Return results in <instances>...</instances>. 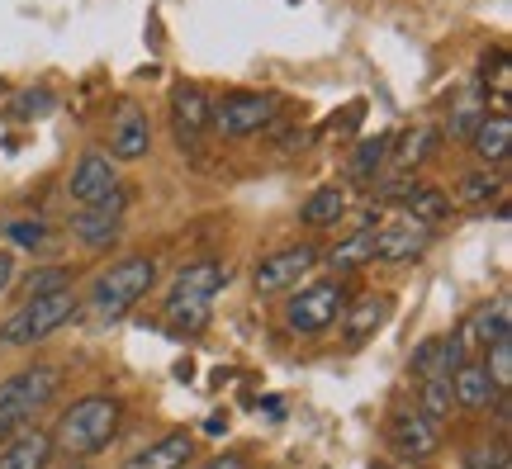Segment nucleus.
I'll use <instances>...</instances> for the list:
<instances>
[{
    "instance_id": "1",
    "label": "nucleus",
    "mask_w": 512,
    "mask_h": 469,
    "mask_svg": "<svg viewBox=\"0 0 512 469\" xmlns=\"http://www.w3.org/2000/svg\"><path fill=\"white\" fill-rule=\"evenodd\" d=\"M119 422H124L119 398L86 394L76 398L72 408H62V417H57V427L48 436H53V451H62L67 460H91L119 436Z\"/></svg>"
},
{
    "instance_id": "2",
    "label": "nucleus",
    "mask_w": 512,
    "mask_h": 469,
    "mask_svg": "<svg viewBox=\"0 0 512 469\" xmlns=\"http://www.w3.org/2000/svg\"><path fill=\"white\" fill-rule=\"evenodd\" d=\"M67 384V370L53 361H34L24 365V370H15V375L0 379V422L5 427H29L48 403L57 398V389Z\"/></svg>"
},
{
    "instance_id": "3",
    "label": "nucleus",
    "mask_w": 512,
    "mask_h": 469,
    "mask_svg": "<svg viewBox=\"0 0 512 469\" xmlns=\"http://www.w3.org/2000/svg\"><path fill=\"white\" fill-rule=\"evenodd\" d=\"M76 308H81V299H76V289H53V294H38V299H24V304L0 323V346H10V351H24V346H38L48 342L53 332H62V327L76 318Z\"/></svg>"
},
{
    "instance_id": "4",
    "label": "nucleus",
    "mask_w": 512,
    "mask_h": 469,
    "mask_svg": "<svg viewBox=\"0 0 512 469\" xmlns=\"http://www.w3.org/2000/svg\"><path fill=\"white\" fill-rule=\"evenodd\" d=\"M152 280H157V261H152V256H124V261H114L110 271L95 275L86 304H91L95 318L114 323V318H124L128 308L152 289Z\"/></svg>"
},
{
    "instance_id": "5",
    "label": "nucleus",
    "mask_w": 512,
    "mask_h": 469,
    "mask_svg": "<svg viewBox=\"0 0 512 469\" xmlns=\"http://www.w3.org/2000/svg\"><path fill=\"white\" fill-rule=\"evenodd\" d=\"M347 304H351V289L342 285V280H313V285L290 294V304H285V327L299 332V337H318V332H328V327L342 318Z\"/></svg>"
},
{
    "instance_id": "6",
    "label": "nucleus",
    "mask_w": 512,
    "mask_h": 469,
    "mask_svg": "<svg viewBox=\"0 0 512 469\" xmlns=\"http://www.w3.org/2000/svg\"><path fill=\"white\" fill-rule=\"evenodd\" d=\"M275 95L261 91H228L219 105H209V128L219 138H252L261 128L275 124Z\"/></svg>"
},
{
    "instance_id": "7",
    "label": "nucleus",
    "mask_w": 512,
    "mask_h": 469,
    "mask_svg": "<svg viewBox=\"0 0 512 469\" xmlns=\"http://www.w3.org/2000/svg\"><path fill=\"white\" fill-rule=\"evenodd\" d=\"M384 441H389V451L399 455L403 465H422V460H432L441 451V422H432L418 408H399L384 422Z\"/></svg>"
},
{
    "instance_id": "8",
    "label": "nucleus",
    "mask_w": 512,
    "mask_h": 469,
    "mask_svg": "<svg viewBox=\"0 0 512 469\" xmlns=\"http://www.w3.org/2000/svg\"><path fill=\"white\" fill-rule=\"evenodd\" d=\"M323 261V252L313 242H294V247H280V252L261 256L252 271V289L256 294H290L299 289L304 275H313V266Z\"/></svg>"
},
{
    "instance_id": "9",
    "label": "nucleus",
    "mask_w": 512,
    "mask_h": 469,
    "mask_svg": "<svg viewBox=\"0 0 512 469\" xmlns=\"http://www.w3.org/2000/svg\"><path fill=\"white\" fill-rule=\"evenodd\" d=\"M427 247H432V228L418 218H394V223L375 228V261H384V266L418 261Z\"/></svg>"
},
{
    "instance_id": "10",
    "label": "nucleus",
    "mask_w": 512,
    "mask_h": 469,
    "mask_svg": "<svg viewBox=\"0 0 512 469\" xmlns=\"http://www.w3.org/2000/svg\"><path fill=\"white\" fill-rule=\"evenodd\" d=\"M389 313H394V299L389 294H361V299H351L342 308V346L347 351H361V346L375 342V332L389 323Z\"/></svg>"
},
{
    "instance_id": "11",
    "label": "nucleus",
    "mask_w": 512,
    "mask_h": 469,
    "mask_svg": "<svg viewBox=\"0 0 512 469\" xmlns=\"http://www.w3.org/2000/svg\"><path fill=\"white\" fill-rule=\"evenodd\" d=\"M119 185V171H114V157L110 152H86L72 171V199L76 209H100L105 199L114 195Z\"/></svg>"
},
{
    "instance_id": "12",
    "label": "nucleus",
    "mask_w": 512,
    "mask_h": 469,
    "mask_svg": "<svg viewBox=\"0 0 512 469\" xmlns=\"http://www.w3.org/2000/svg\"><path fill=\"white\" fill-rule=\"evenodd\" d=\"M228 266L223 261H195V266H185L181 275H176V285H171V304H214V294L219 289H228Z\"/></svg>"
},
{
    "instance_id": "13",
    "label": "nucleus",
    "mask_w": 512,
    "mask_h": 469,
    "mask_svg": "<svg viewBox=\"0 0 512 469\" xmlns=\"http://www.w3.org/2000/svg\"><path fill=\"white\" fill-rule=\"evenodd\" d=\"M451 394H456V408H465V413H484V408H494L498 403V389L494 375L484 370V361H460L456 375H451Z\"/></svg>"
},
{
    "instance_id": "14",
    "label": "nucleus",
    "mask_w": 512,
    "mask_h": 469,
    "mask_svg": "<svg viewBox=\"0 0 512 469\" xmlns=\"http://www.w3.org/2000/svg\"><path fill=\"white\" fill-rule=\"evenodd\" d=\"M53 436L43 427H19L5 446H0V469H48L53 465Z\"/></svg>"
},
{
    "instance_id": "15",
    "label": "nucleus",
    "mask_w": 512,
    "mask_h": 469,
    "mask_svg": "<svg viewBox=\"0 0 512 469\" xmlns=\"http://www.w3.org/2000/svg\"><path fill=\"white\" fill-rule=\"evenodd\" d=\"M498 337H512V313H508V299H494V304H484L479 313H470V323L456 332L460 351H484L489 342Z\"/></svg>"
},
{
    "instance_id": "16",
    "label": "nucleus",
    "mask_w": 512,
    "mask_h": 469,
    "mask_svg": "<svg viewBox=\"0 0 512 469\" xmlns=\"http://www.w3.org/2000/svg\"><path fill=\"white\" fill-rule=\"evenodd\" d=\"M171 119H176V138L181 143H195V133L209 128V95L190 81H176L171 86Z\"/></svg>"
},
{
    "instance_id": "17",
    "label": "nucleus",
    "mask_w": 512,
    "mask_h": 469,
    "mask_svg": "<svg viewBox=\"0 0 512 469\" xmlns=\"http://www.w3.org/2000/svg\"><path fill=\"white\" fill-rule=\"evenodd\" d=\"M190 455H195V436L190 432H166V436H157L152 446H143L124 469H185L190 465Z\"/></svg>"
},
{
    "instance_id": "18",
    "label": "nucleus",
    "mask_w": 512,
    "mask_h": 469,
    "mask_svg": "<svg viewBox=\"0 0 512 469\" xmlns=\"http://www.w3.org/2000/svg\"><path fill=\"white\" fill-rule=\"evenodd\" d=\"M147 152H152V124H147V114L143 109H124L110 133V157L114 162H138Z\"/></svg>"
},
{
    "instance_id": "19",
    "label": "nucleus",
    "mask_w": 512,
    "mask_h": 469,
    "mask_svg": "<svg viewBox=\"0 0 512 469\" xmlns=\"http://www.w3.org/2000/svg\"><path fill=\"white\" fill-rule=\"evenodd\" d=\"M432 152H437V128L432 124H413L408 133L389 138V166L403 176H413L422 162H432Z\"/></svg>"
},
{
    "instance_id": "20",
    "label": "nucleus",
    "mask_w": 512,
    "mask_h": 469,
    "mask_svg": "<svg viewBox=\"0 0 512 469\" xmlns=\"http://www.w3.org/2000/svg\"><path fill=\"white\" fill-rule=\"evenodd\" d=\"M460 361H465V351H460L456 337H427V342L413 351V375L418 379H451Z\"/></svg>"
},
{
    "instance_id": "21",
    "label": "nucleus",
    "mask_w": 512,
    "mask_h": 469,
    "mask_svg": "<svg viewBox=\"0 0 512 469\" xmlns=\"http://www.w3.org/2000/svg\"><path fill=\"white\" fill-rule=\"evenodd\" d=\"M323 261L337 275H356V271H366V266H375V228H356L351 237L332 242L328 252H323Z\"/></svg>"
},
{
    "instance_id": "22",
    "label": "nucleus",
    "mask_w": 512,
    "mask_h": 469,
    "mask_svg": "<svg viewBox=\"0 0 512 469\" xmlns=\"http://www.w3.org/2000/svg\"><path fill=\"white\" fill-rule=\"evenodd\" d=\"M119 214H110V209H76L72 218V237L86 247V252H105V247H114L119 242Z\"/></svg>"
},
{
    "instance_id": "23",
    "label": "nucleus",
    "mask_w": 512,
    "mask_h": 469,
    "mask_svg": "<svg viewBox=\"0 0 512 469\" xmlns=\"http://www.w3.org/2000/svg\"><path fill=\"white\" fill-rule=\"evenodd\" d=\"M470 152L479 162H508L512 152V119L508 114H484L479 128L470 133Z\"/></svg>"
},
{
    "instance_id": "24",
    "label": "nucleus",
    "mask_w": 512,
    "mask_h": 469,
    "mask_svg": "<svg viewBox=\"0 0 512 469\" xmlns=\"http://www.w3.org/2000/svg\"><path fill=\"white\" fill-rule=\"evenodd\" d=\"M347 218V190L342 185H323L299 204V223L304 228H337Z\"/></svg>"
},
{
    "instance_id": "25",
    "label": "nucleus",
    "mask_w": 512,
    "mask_h": 469,
    "mask_svg": "<svg viewBox=\"0 0 512 469\" xmlns=\"http://www.w3.org/2000/svg\"><path fill=\"white\" fill-rule=\"evenodd\" d=\"M403 204V218H418V223H427V228H437L441 218L451 214V199L441 195L437 185H408V195L399 199Z\"/></svg>"
},
{
    "instance_id": "26",
    "label": "nucleus",
    "mask_w": 512,
    "mask_h": 469,
    "mask_svg": "<svg viewBox=\"0 0 512 469\" xmlns=\"http://www.w3.org/2000/svg\"><path fill=\"white\" fill-rule=\"evenodd\" d=\"M384 162H389V133H375V138H366V143L351 152L347 176H351V181H375Z\"/></svg>"
},
{
    "instance_id": "27",
    "label": "nucleus",
    "mask_w": 512,
    "mask_h": 469,
    "mask_svg": "<svg viewBox=\"0 0 512 469\" xmlns=\"http://www.w3.org/2000/svg\"><path fill=\"white\" fill-rule=\"evenodd\" d=\"M484 114H489V109H484V100H479V91H465L456 100V105H451V119H446V133H451V138H460V143H470V133H475L479 128V119H484Z\"/></svg>"
},
{
    "instance_id": "28",
    "label": "nucleus",
    "mask_w": 512,
    "mask_h": 469,
    "mask_svg": "<svg viewBox=\"0 0 512 469\" xmlns=\"http://www.w3.org/2000/svg\"><path fill=\"white\" fill-rule=\"evenodd\" d=\"M451 408H456L451 379H418V413H427L432 422H446Z\"/></svg>"
},
{
    "instance_id": "29",
    "label": "nucleus",
    "mask_w": 512,
    "mask_h": 469,
    "mask_svg": "<svg viewBox=\"0 0 512 469\" xmlns=\"http://www.w3.org/2000/svg\"><path fill=\"white\" fill-rule=\"evenodd\" d=\"M166 327L176 332V337H200L204 327H209V304H171L166 299Z\"/></svg>"
},
{
    "instance_id": "30",
    "label": "nucleus",
    "mask_w": 512,
    "mask_h": 469,
    "mask_svg": "<svg viewBox=\"0 0 512 469\" xmlns=\"http://www.w3.org/2000/svg\"><path fill=\"white\" fill-rule=\"evenodd\" d=\"M498 195H503V181L489 176V171H470V176L456 181V199L470 204V209H479V204H489V199H498Z\"/></svg>"
},
{
    "instance_id": "31",
    "label": "nucleus",
    "mask_w": 512,
    "mask_h": 469,
    "mask_svg": "<svg viewBox=\"0 0 512 469\" xmlns=\"http://www.w3.org/2000/svg\"><path fill=\"white\" fill-rule=\"evenodd\" d=\"M484 351H489L484 370H489V375H494V384L508 394V384H512V337H498V342H489Z\"/></svg>"
},
{
    "instance_id": "32",
    "label": "nucleus",
    "mask_w": 512,
    "mask_h": 469,
    "mask_svg": "<svg viewBox=\"0 0 512 469\" xmlns=\"http://www.w3.org/2000/svg\"><path fill=\"white\" fill-rule=\"evenodd\" d=\"M5 237L15 242V247H48V223H38V218H15L10 228H5Z\"/></svg>"
},
{
    "instance_id": "33",
    "label": "nucleus",
    "mask_w": 512,
    "mask_h": 469,
    "mask_svg": "<svg viewBox=\"0 0 512 469\" xmlns=\"http://www.w3.org/2000/svg\"><path fill=\"white\" fill-rule=\"evenodd\" d=\"M53 289H67V271H62V266H38V271L24 280V299L53 294Z\"/></svg>"
},
{
    "instance_id": "34",
    "label": "nucleus",
    "mask_w": 512,
    "mask_h": 469,
    "mask_svg": "<svg viewBox=\"0 0 512 469\" xmlns=\"http://www.w3.org/2000/svg\"><path fill=\"white\" fill-rule=\"evenodd\" d=\"M465 465L470 469H508V446L494 441V446H475V451L465 455Z\"/></svg>"
},
{
    "instance_id": "35",
    "label": "nucleus",
    "mask_w": 512,
    "mask_h": 469,
    "mask_svg": "<svg viewBox=\"0 0 512 469\" xmlns=\"http://www.w3.org/2000/svg\"><path fill=\"white\" fill-rule=\"evenodd\" d=\"M195 469H252L247 455H219V460H209V465H195Z\"/></svg>"
},
{
    "instance_id": "36",
    "label": "nucleus",
    "mask_w": 512,
    "mask_h": 469,
    "mask_svg": "<svg viewBox=\"0 0 512 469\" xmlns=\"http://www.w3.org/2000/svg\"><path fill=\"white\" fill-rule=\"evenodd\" d=\"M19 280V271H15V256L10 252H0V294H5V289L15 285Z\"/></svg>"
},
{
    "instance_id": "37",
    "label": "nucleus",
    "mask_w": 512,
    "mask_h": 469,
    "mask_svg": "<svg viewBox=\"0 0 512 469\" xmlns=\"http://www.w3.org/2000/svg\"><path fill=\"white\" fill-rule=\"evenodd\" d=\"M204 432H209V436H223V432H228V413H214V417H209V427H204Z\"/></svg>"
},
{
    "instance_id": "38",
    "label": "nucleus",
    "mask_w": 512,
    "mask_h": 469,
    "mask_svg": "<svg viewBox=\"0 0 512 469\" xmlns=\"http://www.w3.org/2000/svg\"><path fill=\"white\" fill-rule=\"evenodd\" d=\"M10 436H15V427H5V422H0V446H5Z\"/></svg>"
},
{
    "instance_id": "39",
    "label": "nucleus",
    "mask_w": 512,
    "mask_h": 469,
    "mask_svg": "<svg viewBox=\"0 0 512 469\" xmlns=\"http://www.w3.org/2000/svg\"><path fill=\"white\" fill-rule=\"evenodd\" d=\"M72 469H91V465H81V460H76V465H72Z\"/></svg>"
},
{
    "instance_id": "40",
    "label": "nucleus",
    "mask_w": 512,
    "mask_h": 469,
    "mask_svg": "<svg viewBox=\"0 0 512 469\" xmlns=\"http://www.w3.org/2000/svg\"><path fill=\"white\" fill-rule=\"evenodd\" d=\"M375 469H394V465H375Z\"/></svg>"
}]
</instances>
